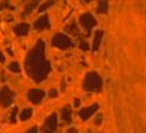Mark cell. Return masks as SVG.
Listing matches in <instances>:
<instances>
[{"label": "cell", "mask_w": 146, "mask_h": 133, "mask_svg": "<svg viewBox=\"0 0 146 133\" xmlns=\"http://www.w3.org/2000/svg\"><path fill=\"white\" fill-rule=\"evenodd\" d=\"M25 69L26 74L33 79V82H43L50 72V62L44 56V42L37 40L36 46L33 47L25 58Z\"/></svg>", "instance_id": "1"}, {"label": "cell", "mask_w": 146, "mask_h": 133, "mask_svg": "<svg viewBox=\"0 0 146 133\" xmlns=\"http://www.w3.org/2000/svg\"><path fill=\"white\" fill-rule=\"evenodd\" d=\"M15 100V93L11 90L8 86H3L0 89V107L7 108L10 107Z\"/></svg>", "instance_id": "2"}, {"label": "cell", "mask_w": 146, "mask_h": 133, "mask_svg": "<svg viewBox=\"0 0 146 133\" xmlns=\"http://www.w3.org/2000/svg\"><path fill=\"white\" fill-rule=\"evenodd\" d=\"M84 87L87 90H99L101 87V79L98 78V75L95 74H90L84 82Z\"/></svg>", "instance_id": "3"}, {"label": "cell", "mask_w": 146, "mask_h": 133, "mask_svg": "<svg viewBox=\"0 0 146 133\" xmlns=\"http://www.w3.org/2000/svg\"><path fill=\"white\" fill-rule=\"evenodd\" d=\"M28 100L32 103V104H40L43 97H44V91L41 89H32V90L28 91Z\"/></svg>", "instance_id": "4"}, {"label": "cell", "mask_w": 146, "mask_h": 133, "mask_svg": "<svg viewBox=\"0 0 146 133\" xmlns=\"http://www.w3.org/2000/svg\"><path fill=\"white\" fill-rule=\"evenodd\" d=\"M70 44H72V43H70V40H69L66 36H64L62 33H58L57 36L52 39V46L59 47V49H68Z\"/></svg>", "instance_id": "5"}, {"label": "cell", "mask_w": 146, "mask_h": 133, "mask_svg": "<svg viewBox=\"0 0 146 133\" xmlns=\"http://www.w3.org/2000/svg\"><path fill=\"white\" fill-rule=\"evenodd\" d=\"M55 129H57V116L52 114L51 116L47 118L46 124H44V126H43L41 133H52Z\"/></svg>", "instance_id": "6"}, {"label": "cell", "mask_w": 146, "mask_h": 133, "mask_svg": "<svg viewBox=\"0 0 146 133\" xmlns=\"http://www.w3.org/2000/svg\"><path fill=\"white\" fill-rule=\"evenodd\" d=\"M33 26H35V29H36V31H43V29H47V28L50 26L48 17H47V15H41L40 18H37V19L35 21Z\"/></svg>", "instance_id": "7"}, {"label": "cell", "mask_w": 146, "mask_h": 133, "mask_svg": "<svg viewBox=\"0 0 146 133\" xmlns=\"http://www.w3.org/2000/svg\"><path fill=\"white\" fill-rule=\"evenodd\" d=\"M28 32H29V24H26V22H22V24H18L14 26V33H15V36L22 38V36H25Z\"/></svg>", "instance_id": "8"}, {"label": "cell", "mask_w": 146, "mask_h": 133, "mask_svg": "<svg viewBox=\"0 0 146 133\" xmlns=\"http://www.w3.org/2000/svg\"><path fill=\"white\" fill-rule=\"evenodd\" d=\"M80 21H81V24L84 25L86 28H91L92 25L95 24V21H94V18H92V17H91V15H88V14H86V15H81Z\"/></svg>", "instance_id": "9"}, {"label": "cell", "mask_w": 146, "mask_h": 133, "mask_svg": "<svg viewBox=\"0 0 146 133\" xmlns=\"http://www.w3.org/2000/svg\"><path fill=\"white\" fill-rule=\"evenodd\" d=\"M32 115H33V111L31 108H24L21 111V114H19V119L21 121H28L29 118H32Z\"/></svg>", "instance_id": "10"}, {"label": "cell", "mask_w": 146, "mask_h": 133, "mask_svg": "<svg viewBox=\"0 0 146 133\" xmlns=\"http://www.w3.org/2000/svg\"><path fill=\"white\" fill-rule=\"evenodd\" d=\"M37 4H39L37 1H32V3H29V4H26V6H25L24 13H22V18H26V17L29 15V14L32 13V10H33V8H35V7H36Z\"/></svg>", "instance_id": "11"}, {"label": "cell", "mask_w": 146, "mask_h": 133, "mask_svg": "<svg viewBox=\"0 0 146 133\" xmlns=\"http://www.w3.org/2000/svg\"><path fill=\"white\" fill-rule=\"evenodd\" d=\"M7 69L10 72H13V74H19V72H21V65H19L17 61H13V62H10V65L7 66Z\"/></svg>", "instance_id": "12"}, {"label": "cell", "mask_w": 146, "mask_h": 133, "mask_svg": "<svg viewBox=\"0 0 146 133\" xmlns=\"http://www.w3.org/2000/svg\"><path fill=\"white\" fill-rule=\"evenodd\" d=\"M97 108H98V105H92V107H90V108H86V109H83V111L80 112V116L81 118H84V119H87V118H88Z\"/></svg>", "instance_id": "13"}, {"label": "cell", "mask_w": 146, "mask_h": 133, "mask_svg": "<svg viewBox=\"0 0 146 133\" xmlns=\"http://www.w3.org/2000/svg\"><path fill=\"white\" fill-rule=\"evenodd\" d=\"M17 115H18V107H14L11 111V115H10V122L11 124H15L17 122Z\"/></svg>", "instance_id": "14"}, {"label": "cell", "mask_w": 146, "mask_h": 133, "mask_svg": "<svg viewBox=\"0 0 146 133\" xmlns=\"http://www.w3.org/2000/svg\"><path fill=\"white\" fill-rule=\"evenodd\" d=\"M101 38H102V32L99 31V32H97L95 38H94V49L95 50H97L98 46H99V40H101Z\"/></svg>", "instance_id": "15"}, {"label": "cell", "mask_w": 146, "mask_h": 133, "mask_svg": "<svg viewBox=\"0 0 146 133\" xmlns=\"http://www.w3.org/2000/svg\"><path fill=\"white\" fill-rule=\"evenodd\" d=\"M69 118H70V112H69V108L66 107L64 111H62V119L65 122H69Z\"/></svg>", "instance_id": "16"}, {"label": "cell", "mask_w": 146, "mask_h": 133, "mask_svg": "<svg viewBox=\"0 0 146 133\" xmlns=\"http://www.w3.org/2000/svg\"><path fill=\"white\" fill-rule=\"evenodd\" d=\"M52 4V1H47V3H44V4H41V6H39V11H44L47 7H50Z\"/></svg>", "instance_id": "17"}, {"label": "cell", "mask_w": 146, "mask_h": 133, "mask_svg": "<svg viewBox=\"0 0 146 133\" xmlns=\"http://www.w3.org/2000/svg\"><path fill=\"white\" fill-rule=\"evenodd\" d=\"M3 8H10V10H14V7H13L11 4H8V3H1V4H0V11H1Z\"/></svg>", "instance_id": "18"}, {"label": "cell", "mask_w": 146, "mask_h": 133, "mask_svg": "<svg viewBox=\"0 0 146 133\" xmlns=\"http://www.w3.org/2000/svg\"><path fill=\"white\" fill-rule=\"evenodd\" d=\"M25 133H39V130H37V128H36V126H33V128H31V129H28Z\"/></svg>", "instance_id": "19"}, {"label": "cell", "mask_w": 146, "mask_h": 133, "mask_svg": "<svg viewBox=\"0 0 146 133\" xmlns=\"http://www.w3.org/2000/svg\"><path fill=\"white\" fill-rule=\"evenodd\" d=\"M105 8H108V4H106V3H102V4L99 6V13H105Z\"/></svg>", "instance_id": "20"}, {"label": "cell", "mask_w": 146, "mask_h": 133, "mask_svg": "<svg viewBox=\"0 0 146 133\" xmlns=\"http://www.w3.org/2000/svg\"><path fill=\"white\" fill-rule=\"evenodd\" d=\"M4 60H6V57H4V56H3V53L0 51V64H3V62H4Z\"/></svg>", "instance_id": "21"}, {"label": "cell", "mask_w": 146, "mask_h": 133, "mask_svg": "<svg viewBox=\"0 0 146 133\" xmlns=\"http://www.w3.org/2000/svg\"><path fill=\"white\" fill-rule=\"evenodd\" d=\"M50 97H57V91L51 90V91H50Z\"/></svg>", "instance_id": "22"}, {"label": "cell", "mask_w": 146, "mask_h": 133, "mask_svg": "<svg viewBox=\"0 0 146 133\" xmlns=\"http://www.w3.org/2000/svg\"><path fill=\"white\" fill-rule=\"evenodd\" d=\"M68 133H76V129H70V130H69Z\"/></svg>", "instance_id": "23"}]
</instances>
